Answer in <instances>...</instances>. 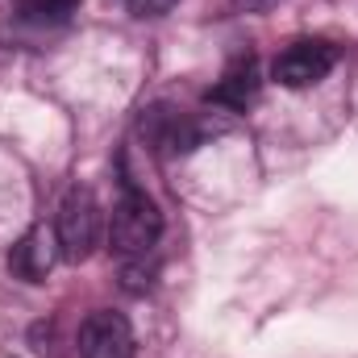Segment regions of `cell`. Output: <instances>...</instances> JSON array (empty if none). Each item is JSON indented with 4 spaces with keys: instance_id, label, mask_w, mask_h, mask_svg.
<instances>
[{
    "instance_id": "obj_1",
    "label": "cell",
    "mask_w": 358,
    "mask_h": 358,
    "mask_svg": "<svg viewBox=\"0 0 358 358\" xmlns=\"http://www.w3.org/2000/svg\"><path fill=\"white\" fill-rule=\"evenodd\" d=\"M55 238H59V255L67 263H88L104 238V213L96 204L88 187H71L59 204L55 217Z\"/></svg>"
},
{
    "instance_id": "obj_2",
    "label": "cell",
    "mask_w": 358,
    "mask_h": 358,
    "mask_svg": "<svg viewBox=\"0 0 358 358\" xmlns=\"http://www.w3.org/2000/svg\"><path fill=\"white\" fill-rule=\"evenodd\" d=\"M163 238V213L159 204L138 192V187H125L117 208H113V225H108V242L121 259H142L155 242Z\"/></svg>"
},
{
    "instance_id": "obj_3",
    "label": "cell",
    "mask_w": 358,
    "mask_h": 358,
    "mask_svg": "<svg viewBox=\"0 0 358 358\" xmlns=\"http://www.w3.org/2000/svg\"><path fill=\"white\" fill-rule=\"evenodd\" d=\"M334 63H338V50H334L329 42H321V38H300V42H292V46L275 59L271 76H275L283 88L300 92V88L321 84V80L334 71Z\"/></svg>"
},
{
    "instance_id": "obj_4",
    "label": "cell",
    "mask_w": 358,
    "mask_h": 358,
    "mask_svg": "<svg viewBox=\"0 0 358 358\" xmlns=\"http://www.w3.org/2000/svg\"><path fill=\"white\" fill-rule=\"evenodd\" d=\"M80 358H134V329L121 313L100 308L80 325Z\"/></svg>"
},
{
    "instance_id": "obj_5",
    "label": "cell",
    "mask_w": 358,
    "mask_h": 358,
    "mask_svg": "<svg viewBox=\"0 0 358 358\" xmlns=\"http://www.w3.org/2000/svg\"><path fill=\"white\" fill-rule=\"evenodd\" d=\"M142 134H146L155 146L171 150V155H187V150H196L200 138H204V129H200L196 121L179 117V113L163 108V104H155V108L142 113Z\"/></svg>"
},
{
    "instance_id": "obj_6",
    "label": "cell",
    "mask_w": 358,
    "mask_h": 358,
    "mask_svg": "<svg viewBox=\"0 0 358 358\" xmlns=\"http://www.w3.org/2000/svg\"><path fill=\"white\" fill-rule=\"evenodd\" d=\"M55 255H59V238L55 234H46L42 225H34L13 250H8V271L17 275V279H25V283H42L50 267H55Z\"/></svg>"
},
{
    "instance_id": "obj_7",
    "label": "cell",
    "mask_w": 358,
    "mask_h": 358,
    "mask_svg": "<svg viewBox=\"0 0 358 358\" xmlns=\"http://www.w3.org/2000/svg\"><path fill=\"white\" fill-rule=\"evenodd\" d=\"M204 100L217 104V108H229V113H246L259 100V67H255V59L234 63L213 88L204 92Z\"/></svg>"
},
{
    "instance_id": "obj_8",
    "label": "cell",
    "mask_w": 358,
    "mask_h": 358,
    "mask_svg": "<svg viewBox=\"0 0 358 358\" xmlns=\"http://www.w3.org/2000/svg\"><path fill=\"white\" fill-rule=\"evenodd\" d=\"M80 4L84 0H21V17L38 21V25H59L71 13H80Z\"/></svg>"
},
{
    "instance_id": "obj_9",
    "label": "cell",
    "mask_w": 358,
    "mask_h": 358,
    "mask_svg": "<svg viewBox=\"0 0 358 358\" xmlns=\"http://www.w3.org/2000/svg\"><path fill=\"white\" fill-rule=\"evenodd\" d=\"M179 0H125V8L134 13V17H163V13H171Z\"/></svg>"
},
{
    "instance_id": "obj_10",
    "label": "cell",
    "mask_w": 358,
    "mask_h": 358,
    "mask_svg": "<svg viewBox=\"0 0 358 358\" xmlns=\"http://www.w3.org/2000/svg\"><path fill=\"white\" fill-rule=\"evenodd\" d=\"M234 4H238L242 13H263V8H271V4H275V0H234Z\"/></svg>"
}]
</instances>
